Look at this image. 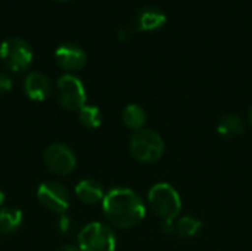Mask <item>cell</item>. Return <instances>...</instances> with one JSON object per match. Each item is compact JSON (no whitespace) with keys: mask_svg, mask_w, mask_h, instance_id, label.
<instances>
[{"mask_svg":"<svg viewBox=\"0 0 252 251\" xmlns=\"http://www.w3.org/2000/svg\"><path fill=\"white\" fill-rule=\"evenodd\" d=\"M165 145L162 138L149 129H140L130 139V151L142 163H155L164 154Z\"/></svg>","mask_w":252,"mask_h":251,"instance_id":"3957f363","label":"cell"},{"mask_svg":"<svg viewBox=\"0 0 252 251\" xmlns=\"http://www.w3.org/2000/svg\"><path fill=\"white\" fill-rule=\"evenodd\" d=\"M25 93L32 101H44L50 93V81L49 78L38 71L30 72L24 83Z\"/></svg>","mask_w":252,"mask_h":251,"instance_id":"30bf717a","label":"cell"},{"mask_svg":"<svg viewBox=\"0 0 252 251\" xmlns=\"http://www.w3.org/2000/svg\"><path fill=\"white\" fill-rule=\"evenodd\" d=\"M167 21V15L155 6L145 7L137 16V30L140 31H155L161 28Z\"/></svg>","mask_w":252,"mask_h":251,"instance_id":"7c38bea8","label":"cell"},{"mask_svg":"<svg viewBox=\"0 0 252 251\" xmlns=\"http://www.w3.org/2000/svg\"><path fill=\"white\" fill-rule=\"evenodd\" d=\"M174 225H176V220H165V222H162V232L165 235L174 234Z\"/></svg>","mask_w":252,"mask_h":251,"instance_id":"44dd1931","label":"cell"},{"mask_svg":"<svg viewBox=\"0 0 252 251\" xmlns=\"http://www.w3.org/2000/svg\"><path fill=\"white\" fill-rule=\"evenodd\" d=\"M136 31H137V28H134V27H124V28H121L118 31V40L120 41H127V40H130L134 36Z\"/></svg>","mask_w":252,"mask_h":251,"instance_id":"ac0fdd59","label":"cell"},{"mask_svg":"<svg viewBox=\"0 0 252 251\" xmlns=\"http://www.w3.org/2000/svg\"><path fill=\"white\" fill-rule=\"evenodd\" d=\"M43 160L47 170L56 176H66L72 173L77 166V160L72 149L63 143H52L44 151Z\"/></svg>","mask_w":252,"mask_h":251,"instance_id":"52a82bcc","label":"cell"},{"mask_svg":"<svg viewBox=\"0 0 252 251\" xmlns=\"http://www.w3.org/2000/svg\"><path fill=\"white\" fill-rule=\"evenodd\" d=\"M58 251H80V249H77V247H74V246L66 244V246H62V247H61Z\"/></svg>","mask_w":252,"mask_h":251,"instance_id":"7402d4cb","label":"cell"},{"mask_svg":"<svg viewBox=\"0 0 252 251\" xmlns=\"http://www.w3.org/2000/svg\"><path fill=\"white\" fill-rule=\"evenodd\" d=\"M248 120H250V123H251L252 126V107L250 108V111H248Z\"/></svg>","mask_w":252,"mask_h":251,"instance_id":"603a6c76","label":"cell"},{"mask_svg":"<svg viewBox=\"0 0 252 251\" xmlns=\"http://www.w3.org/2000/svg\"><path fill=\"white\" fill-rule=\"evenodd\" d=\"M59 228H61V231H62L63 234L71 232V229H72V222H71V219H68L66 216L61 217V220H59Z\"/></svg>","mask_w":252,"mask_h":251,"instance_id":"ffe728a7","label":"cell"},{"mask_svg":"<svg viewBox=\"0 0 252 251\" xmlns=\"http://www.w3.org/2000/svg\"><path fill=\"white\" fill-rule=\"evenodd\" d=\"M55 58L56 62L68 71H78L86 65L87 56L86 52L74 44V43H63L55 50Z\"/></svg>","mask_w":252,"mask_h":251,"instance_id":"9c48e42d","label":"cell"},{"mask_svg":"<svg viewBox=\"0 0 252 251\" xmlns=\"http://www.w3.org/2000/svg\"><path fill=\"white\" fill-rule=\"evenodd\" d=\"M102 209L106 219L123 229L139 225L146 213L142 198L128 188L111 189L102 201Z\"/></svg>","mask_w":252,"mask_h":251,"instance_id":"6da1fadb","label":"cell"},{"mask_svg":"<svg viewBox=\"0 0 252 251\" xmlns=\"http://www.w3.org/2000/svg\"><path fill=\"white\" fill-rule=\"evenodd\" d=\"M12 78L4 74V72H0V93H6L12 89Z\"/></svg>","mask_w":252,"mask_h":251,"instance_id":"d6986e66","label":"cell"},{"mask_svg":"<svg viewBox=\"0 0 252 251\" xmlns=\"http://www.w3.org/2000/svg\"><path fill=\"white\" fill-rule=\"evenodd\" d=\"M123 121L128 129L137 132V130L143 129V126L146 123V112L140 105L130 104L123 111Z\"/></svg>","mask_w":252,"mask_h":251,"instance_id":"9a60e30c","label":"cell"},{"mask_svg":"<svg viewBox=\"0 0 252 251\" xmlns=\"http://www.w3.org/2000/svg\"><path fill=\"white\" fill-rule=\"evenodd\" d=\"M245 130L244 121L238 117V115H224L219 124H217V132L219 135L224 136V138H236L239 135H242Z\"/></svg>","mask_w":252,"mask_h":251,"instance_id":"2e32d148","label":"cell"},{"mask_svg":"<svg viewBox=\"0 0 252 251\" xmlns=\"http://www.w3.org/2000/svg\"><path fill=\"white\" fill-rule=\"evenodd\" d=\"M80 123L87 129H97L102 124V112L94 105H84L78 111Z\"/></svg>","mask_w":252,"mask_h":251,"instance_id":"e0dca14e","label":"cell"},{"mask_svg":"<svg viewBox=\"0 0 252 251\" xmlns=\"http://www.w3.org/2000/svg\"><path fill=\"white\" fill-rule=\"evenodd\" d=\"M0 59L10 71H25L32 61V49L25 40L10 37L0 44Z\"/></svg>","mask_w":252,"mask_h":251,"instance_id":"5b68a950","label":"cell"},{"mask_svg":"<svg viewBox=\"0 0 252 251\" xmlns=\"http://www.w3.org/2000/svg\"><path fill=\"white\" fill-rule=\"evenodd\" d=\"M152 212L165 220H176L182 212V198L179 192L168 183H157L148 194Z\"/></svg>","mask_w":252,"mask_h":251,"instance_id":"7a4b0ae2","label":"cell"},{"mask_svg":"<svg viewBox=\"0 0 252 251\" xmlns=\"http://www.w3.org/2000/svg\"><path fill=\"white\" fill-rule=\"evenodd\" d=\"M22 212L16 207H4L0 210V234H13L22 225Z\"/></svg>","mask_w":252,"mask_h":251,"instance_id":"4fadbf2b","label":"cell"},{"mask_svg":"<svg viewBox=\"0 0 252 251\" xmlns=\"http://www.w3.org/2000/svg\"><path fill=\"white\" fill-rule=\"evenodd\" d=\"M37 200L47 210L63 215L69 207L68 189L59 182H44L37 189Z\"/></svg>","mask_w":252,"mask_h":251,"instance_id":"ba28073f","label":"cell"},{"mask_svg":"<svg viewBox=\"0 0 252 251\" xmlns=\"http://www.w3.org/2000/svg\"><path fill=\"white\" fill-rule=\"evenodd\" d=\"M78 249L81 251H115L117 238L109 226L93 222L86 225L78 234Z\"/></svg>","mask_w":252,"mask_h":251,"instance_id":"277c9868","label":"cell"},{"mask_svg":"<svg viewBox=\"0 0 252 251\" xmlns=\"http://www.w3.org/2000/svg\"><path fill=\"white\" fill-rule=\"evenodd\" d=\"M75 195L78 197L80 201H83L84 204H89V206L102 203L103 198H105L103 186L99 182L93 180V179L81 180L75 186Z\"/></svg>","mask_w":252,"mask_h":251,"instance_id":"8fae6325","label":"cell"},{"mask_svg":"<svg viewBox=\"0 0 252 251\" xmlns=\"http://www.w3.org/2000/svg\"><path fill=\"white\" fill-rule=\"evenodd\" d=\"M202 229V222L190 217V216H183L180 219H176V225H174V234L179 238L183 240H189L196 237Z\"/></svg>","mask_w":252,"mask_h":251,"instance_id":"5bb4252c","label":"cell"},{"mask_svg":"<svg viewBox=\"0 0 252 251\" xmlns=\"http://www.w3.org/2000/svg\"><path fill=\"white\" fill-rule=\"evenodd\" d=\"M3 203H4V194H3V192L0 191V206H1Z\"/></svg>","mask_w":252,"mask_h":251,"instance_id":"cb8c5ba5","label":"cell"},{"mask_svg":"<svg viewBox=\"0 0 252 251\" xmlns=\"http://www.w3.org/2000/svg\"><path fill=\"white\" fill-rule=\"evenodd\" d=\"M56 1H68V0H56Z\"/></svg>","mask_w":252,"mask_h":251,"instance_id":"d4e9b609","label":"cell"},{"mask_svg":"<svg viewBox=\"0 0 252 251\" xmlns=\"http://www.w3.org/2000/svg\"><path fill=\"white\" fill-rule=\"evenodd\" d=\"M58 101L68 111H80L87 101L83 81L72 74L62 75L58 80Z\"/></svg>","mask_w":252,"mask_h":251,"instance_id":"8992f818","label":"cell"}]
</instances>
